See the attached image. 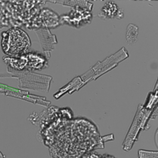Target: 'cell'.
<instances>
[{
  "label": "cell",
  "mask_w": 158,
  "mask_h": 158,
  "mask_svg": "<svg viewBox=\"0 0 158 158\" xmlns=\"http://www.w3.org/2000/svg\"><path fill=\"white\" fill-rule=\"evenodd\" d=\"M26 66L28 69H41L45 66L46 60L42 55L30 53L26 56Z\"/></svg>",
  "instance_id": "cell-2"
},
{
  "label": "cell",
  "mask_w": 158,
  "mask_h": 158,
  "mask_svg": "<svg viewBox=\"0 0 158 158\" xmlns=\"http://www.w3.org/2000/svg\"><path fill=\"white\" fill-rule=\"evenodd\" d=\"M2 48L6 55L23 56L30 49V39L23 29L12 28L7 32H2Z\"/></svg>",
  "instance_id": "cell-1"
},
{
  "label": "cell",
  "mask_w": 158,
  "mask_h": 158,
  "mask_svg": "<svg viewBox=\"0 0 158 158\" xmlns=\"http://www.w3.org/2000/svg\"><path fill=\"white\" fill-rule=\"evenodd\" d=\"M0 158H5L4 155H3V154H2V152H1V151H0Z\"/></svg>",
  "instance_id": "cell-4"
},
{
  "label": "cell",
  "mask_w": 158,
  "mask_h": 158,
  "mask_svg": "<svg viewBox=\"0 0 158 158\" xmlns=\"http://www.w3.org/2000/svg\"><path fill=\"white\" fill-rule=\"evenodd\" d=\"M117 13V6L114 2L106 3L101 9V14L106 18H114Z\"/></svg>",
  "instance_id": "cell-3"
}]
</instances>
